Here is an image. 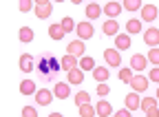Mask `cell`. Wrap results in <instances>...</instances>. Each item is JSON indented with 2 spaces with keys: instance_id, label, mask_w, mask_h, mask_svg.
Listing matches in <instances>:
<instances>
[{
  "instance_id": "cb8c5ba5",
  "label": "cell",
  "mask_w": 159,
  "mask_h": 117,
  "mask_svg": "<svg viewBox=\"0 0 159 117\" xmlns=\"http://www.w3.org/2000/svg\"><path fill=\"white\" fill-rule=\"evenodd\" d=\"M80 69H82V71H95L97 66H95V60H93V57H89V55H84V57H80Z\"/></svg>"
},
{
  "instance_id": "f1b7e54d",
  "label": "cell",
  "mask_w": 159,
  "mask_h": 117,
  "mask_svg": "<svg viewBox=\"0 0 159 117\" xmlns=\"http://www.w3.org/2000/svg\"><path fill=\"white\" fill-rule=\"evenodd\" d=\"M152 108H157V97H144V100H142V110L148 113Z\"/></svg>"
},
{
  "instance_id": "4dcf8cb0",
  "label": "cell",
  "mask_w": 159,
  "mask_h": 117,
  "mask_svg": "<svg viewBox=\"0 0 159 117\" xmlns=\"http://www.w3.org/2000/svg\"><path fill=\"white\" fill-rule=\"evenodd\" d=\"M60 25H62L64 33H73V29H77V25L73 22V18H71V16H66V18H64V20L60 22Z\"/></svg>"
},
{
  "instance_id": "8992f818",
  "label": "cell",
  "mask_w": 159,
  "mask_h": 117,
  "mask_svg": "<svg viewBox=\"0 0 159 117\" xmlns=\"http://www.w3.org/2000/svg\"><path fill=\"white\" fill-rule=\"evenodd\" d=\"M104 60H106V64L113 66V69L122 66V55H119L117 49H106V51H104Z\"/></svg>"
},
{
  "instance_id": "60d3db41",
  "label": "cell",
  "mask_w": 159,
  "mask_h": 117,
  "mask_svg": "<svg viewBox=\"0 0 159 117\" xmlns=\"http://www.w3.org/2000/svg\"><path fill=\"white\" fill-rule=\"evenodd\" d=\"M155 97H157V102H159V86H157V95H155Z\"/></svg>"
},
{
  "instance_id": "d4e9b609",
  "label": "cell",
  "mask_w": 159,
  "mask_h": 117,
  "mask_svg": "<svg viewBox=\"0 0 159 117\" xmlns=\"http://www.w3.org/2000/svg\"><path fill=\"white\" fill-rule=\"evenodd\" d=\"M20 93L22 95H35L38 91H35V82L33 80H25L22 84H20Z\"/></svg>"
},
{
  "instance_id": "5bb4252c",
  "label": "cell",
  "mask_w": 159,
  "mask_h": 117,
  "mask_svg": "<svg viewBox=\"0 0 159 117\" xmlns=\"http://www.w3.org/2000/svg\"><path fill=\"white\" fill-rule=\"evenodd\" d=\"M124 104H126V108L128 110H137V108H142V97H139V93H128L126 95V100H124Z\"/></svg>"
},
{
  "instance_id": "52a82bcc",
  "label": "cell",
  "mask_w": 159,
  "mask_h": 117,
  "mask_svg": "<svg viewBox=\"0 0 159 117\" xmlns=\"http://www.w3.org/2000/svg\"><path fill=\"white\" fill-rule=\"evenodd\" d=\"M53 91H49V88H38V93H35V102H38V106H49L51 102H53Z\"/></svg>"
},
{
  "instance_id": "277c9868",
  "label": "cell",
  "mask_w": 159,
  "mask_h": 117,
  "mask_svg": "<svg viewBox=\"0 0 159 117\" xmlns=\"http://www.w3.org/2000/svg\"><path fill=\"white\" fill-rule=\"evenodd\" d=\"M148 57L146 55H142V53H135L133 57H130V69L135 71V73H144V69H148Z\"/></svg>"
},
{
  "instance_id": "74e56055",
  "label": "cell",
  "mask_w": 159,
  "mask_h": 117,
  "mask_svg": "<svg viewBox=\"0 0 159 117\" xmlns=\"http://www.w3.org/2000/svg\"><path fill=\"white\" fill-rule=\"evenodd\" d=\"M113 117H133V110H128V108H122V110H117Z\"/></svg>"
},
{
  "instance_id": "e0dca14e",
  "label": "cell",
  "mask_w": 159,
  "mask_h": 117,
  "mask_svg": "<svg viewBox=\"0 0 159 117\" xmlns=\"http://www.w3.org/2000/svg\"><path fill=\"white\" fill-rule=\"evenodd\" d=\"M144 31V22L139 20V18H130L126 22V33L128 35H135V33H142Z\"/></svg>"
},
{
  "instance_id": "7a4b0ae2",
  "label": "cell",
  "mask_w": 159,
  "mask_h": 117,
  "mask_svg": "<svg viewBox=\"0 0 159 117\" xmlns=\"http://www.w3.org/2000/svg\"><path fill=\"white\" fill-rule=\"evenodd\" d=\"M75 33H77V40H91V38L95 35V29H93V25L89 22V20H84V22H77V29H75Z\"/></svg>"
},
{
  "instance_id": "e575fe53",
  "label": "cell",
  "mask_w": 159,
  "mask_h": 117,
  "mask_svg": "<svg viewBox=\"0 0 159 117\" xmlns=\"http://www.w3.org/2000/svg\"><path fill=\"white\" fill-rule=\"evenodd\" d=\"M148 80H150V82H155V84L159 86V66L150 69V73H148Z\"/></svg>"
},
{
  "instance_id": "ac0fdd59",
  "label": "cell",
  "mask_w": 159,
  "mask_h": 117,
  "mask_svg": "<svg viewBox=\"0 0 159 117\" xmlns=\"http://www.w3.org/2000/svg\"><path fill=\"white\" fill-rule=\"evenodd\" d=\"M102 13H104V7H99L97 2H89L86 5V18H89V22L91 20H97Z\"/></svg>"
},
{
  "instance_id": "1f68e13d",
  "label": "cell",
  "mask_w": 159,
  "mask_h": 117,
  "mask_svg": "<svg viewBox=\"0 0 159 117\" xmlns=\"http://www.w3.org/2000/svg\"><path fill=\"white\" fill-rule=\"evenodd\" d=\"M146 57H148V62H150L152 66H159V47H157V49H150Z\"/></svg>"
},
{
  "instance_id": "9c48e42d",
  "label": "cell",
  "mask_w": 159,
  "mask_h": 117,
  "mask_svg": "<svg viewBox=\"0 0 159 117\" xmlns=\"http://www.w3.org/2000/svg\"><path fill=\"white\" fill-rule=\"evenodd\" d=\"M144 42H146L150 49H157V47H159V29H155V27L146 29V31H144Z\"/></svg>"
},
{
  "instance_id": "836d02e7",
  "label": "cell",
  "mask_w": 159,
  "mask_h": 117,
  "mask_svg": "<svg viewBox=\"0 0 159 117\" xmlns=\"http://www.w3.org/2000/svg\"><path fill=\"white\" fill-rule=\"evenodd\" d=\"M22 117H38V108L35 106H25L22 108Z\"/></svg>"
},
{
  "instance_id": "4316f807",
  "label": "cell",
  "mask_w": 159,
  "mask_h": 117,
  "mask_svg": "<svg viewBox=\"0 0 159 117\" xmlns=\"http://www.w3.org/2000/svg\"><path fill=\"white\" fill-rule=\"evenodd\" d=\"M18 38H20V42H31L33 40V29L31 27H22L20 33H18Z\"/></svg>"
},
{
  "instance_id": "83f0119b",
  "label": "cell",
  "mask_w": 159,
  "mask_h": 117,
  "mask_svg": "<svg viewBox=\"0 0 159 117\" xmlns=\"http://www.w3.org/2000/svg\"><path fill=\"white\" fill-rule=\"evenodd\" d=\"M133 77H135V71L128 66V69H119V80L122 82H126V84H130L133 82Z\"/></svg>"
},
{
  "instance_id": "d6a6232c",
  "label": "cell",
  "mask_w": 159,
  "mask_h": 117,
  "mask_svg": "<svg viewBox=\"0 0 159 117\" xmlns=\"http://www.w3.org/2000/svg\"><path fill=\"white\" fill-rule=\"evenodd\" d=\"M124 7H126V11H137V9L144 7V2H142V0H126Z\"/></svg>"
},
{
  "instance_id": "8d00e7d4",
  "label": "cell",
  "mask_w": 159,
  "mask_h": 117,
  "mask_svg": "<svg viewBox=\"0 0 159 117\" xmlns=\"http://www.w3.org/2000/svg\"><path fill=\"white\" fill-rule=\"evenodd\" d=\"M108 91H111L108 82H106V84H97V95H99V97H104V95H108Z\"/></svg>"
},
{
  "instance_id": "4fadbf2b",
  "label": "cell",
  "mask_w": 159,
  "mask_h": 117,
  "mask_svg": "<svg viewBox=\"0 0 159 117\" xmlns=\"http://www.w3.org/2000/svg\"><path fill=\"white\" fill-rule=\"evenodd\" d=\"M66 53L75 55V57H84V42L82 40H73L66 44Z\"/></svg>"
},
{
  "instance_id": "8fae6325",
  "label": "cell",
  "mask_w": 159,
  "mask_h": 117,
  "mask_svg": "<svg viewBox=\"0 0 159 117\" xmlns=\"http://www.w3.org/2000/svg\"><path fill=\"white\" fill-rule=\"evenodd\" d=\"M122 2H115V0H111V2L104 5V13L108 16V20H115V18L119 16V11H122Z\"/></svg>"
},
{
  "instance_id": "f546056e",
  "label": "cell",
  "mask_w": 159,
  "mask_h": 117,
  "mask_svg": "<svg viewBox=\"0 0 159 117\" xmlns=\"http://www.w3.org/2000/svg\"><path fill=\"white\" fill-rule=\"evenodd\" d=\"M95 115H97L95 106H91V104H82V106H80V117H95Z\"/></svg>"
},
{
  "instance_id": "603a6c76",
  "label": "cell",
  "mask_w": 159,
  "mask_h": 117,
  "mask_svg": "<svg viewBox=\"0 0 159 117\" xmlns=\"http://www.w3.org/2000/svg\"><path fill=\"white\" fill-rule=\"evenodd\" d=\"M66 33H64V29H62V25H51L49 27V38L51 40H62Z\"/></svg>"
},
{
  "instance_id": "6da1fadb",
  "label": "cell",
  "mask_w": 159,
  "mask_h": 117,
  "mask_svg": "<svg viewBox=\"0 0 159 117\" xmlns=\"http://www.w3.org/2000/svg\"><path fill=\"white\" fill-rule=\"evenodd\" d=\"M35 71H38V77H40L42 84H51V82H55V77L62 71V62H60L53 53L44 51V53H40L38 60H35Z\"/></svg>"
},
{
  "instance_id": "5b68a950",
  "label": "cell",
  "mask_w": 159,
  "mask_h": 117,
  "mask_svg": "<svg viewBox=\"0 0 159 117\" xmlns=\"http://www.w3.org/2000/svg\"><path fill=\"white\" fill-rule=\"evenodd\" d=\"M148 84H150V80H148L144 73H135L133 82H130V86H133V91H135V93H146Z\"/></svg>"
},
{
  "instance_id": "d6986e66",
  "label": "cell",
  "mask_w": 159,
  "mask_h": 117,
  "mask_svg": "<svg viewBox=\"0 0 159 117\" xmlns=\"http://www.w3.org/2000/svg\"><path fill=\"white\" fill-rule=\"evenodd\" d=\"M60 62H62V71H66V73L73 71V69H80V60H77L75 55H69V53H66Z\"/></svg>"
},
{
  "instance_id": "44dd1931",
  "label": "cell",
  "mask_w": 159,
  "mask_h": 117,
  "mask_svg": "<svg viewBox=\"0 0 159 117\" xmlns=\"http://www.w3.org/2000/svg\"><path fill=\"white\" fill-rule=\"evenodd\" d=\"M115 49H117V51L130 49V35H128V33H119V35L115 38Z\"/></svg>"
},
{
  "instance_id": "d590c367",
  "label": "cell",
  "mask_w": 159,
  "mask_h": 117,
  "mask_svg": "<svg viewBox=\"0 0 159 117\" xmlns=\"http://www.w3.org/2000/svg\"><path fill=\"white\" fill-rule=\"evenodd\" d=\"M31 7H35V5L31 2V0H22V2H20V5H18V9H20V11H22V13H27V11H29Z\"/></svg>"
},
{
  "instance_id": "484cf974",
  "label": "cell",
  "mask_w": 159,
  "mask_h": 117,
  "mask_svg": "<svg viewBox=\"0 0 159 117\" xmlns=\"http://www.w3.org/2000/svg\"><path fill=\"white\" fill-rule=\"evenodd\" d=\"M73 102H75L77 106H82V104H91V95H89L86 91H80V93H75Z\"/></svg>"
},
{
  "instance_id": "f35d334b",
  "label": "cell",
  "mask_w": 159,
  "mask_h": 117,
  "mask_svg": "<svg viewBox=\"0 0 159 117\" xmlns=\"http://www.w3.org/2000/svg\"><path fill=\"white\" fill-rule=\"evenodd\" d=\"M146 117H159V108H152V110H148V113H146Z\"/></svg>"
},
{
  "instance_id": "9a60e30c",
  "label": "cell",
  "mask_w": 159,
  "mask_h": 117,
  "mask_svg": "<svg viewBox=\"0 0 159 117\" xmlns=\"http://www.w3.org/2000/svg\"><path fill=\"white\" fill-rule=\"evenodd\" d=\"M66 82L73 84V86H80V84L84 82V71H82V69H73V71H69V73H66Z\"/></svg>"
},
{
  "instance_id": "30bf717a",
  "label": "cell",
  "mask_w": 159,
  "mask_h": 117,
  "mask_svg": "<svg viewBox=\"0 0 159 117\" xmlns=\"http://www.w3.org/2000/svg\"><path fill=\"white\" fill-rule=\"evenodd\" d=\"M53 95L57 97V100H66V97L71 95V84H69V82H55Z\"/></svg>"
},
{
  "instance_id": "7402d4cb",
  "label": "cell",
  "mask_w": 159,
  "mask_h": 117,
  "mask_svg": "<svg viewBox=\"0 0 159 117\" xmlns=\"http://www.w3.org/2000/svg\"><path fill=\"white\" fill-rule=\"evenodd\" d=\"M102 31L106 33V35H119V25H117V20H106L104 25H102Z\"/></svg>"
},
{
  "instance_id": "ffe728a7",
  "label": "cell",
  "mask_w": 159,
  "mask_h": 117,
  "mask_svg": "<svg viewBox=\"0 0 159 117\" xmlns=\"http://www.w3.org/2000/svg\"><path fill=\"white\" fill-rule=\"evenodd\" d=\"M95 110H97L99 117H113V115H115V113H113V106H111L106 100H99V102L95 104Z\"/></svg>"
},
{
  "instance_id": "ba28073f",
  "label": "cell",
  "mask_w": 159,
  "mask_h": 117,
  "mask_svg": "<svg viewBox=\"0 0 159 117\" xmlns=\"http://www.w3.org/2000/svg\"><path fill=\"white\" fill-rule=\"evenodd\" d=\"M20 71H22V73L35 71V57L31 53H22V55H20Z\"/></svg>"
},
{
  "instance_id": "3957f363",
  "label": "cell",
  "mask_w": 159,
  "mask_h": 117,
  "mask_svg": "<svg viewBox=\"0 0 159 117\" xmlns=\"http://www.w3.org/2000/svg\"><path fill=\"white\" fill-rule=\"evenodd\" d=\"M33 9H35V16L40 18V20H47V18L51 16V11H53V5L49 2V0H38Z\"/></svg>"
},
{
  "instance_id": "ab89813d",
  "label": "cell",
  "mask_w": 159,
  "mask_h": 117,
  "mask_svg": "<svg viewBox=\"0 0 159 117\" xmlns=\"http://www.w3.org/2000/svg\"><path fill=\"white\" fill-rule=\"evenodd\" d=\"M49 117H64V115H62V113H51Z\"/></svg>"
},
{
  "instance_id": "2e32d148",
  "label": "cell",
  "mask_w": 159,
  "mask_h": 117,
  "mask_svg": "<svg viewBox=\"0 0 159 117\" xmlns=\"http://www.w3.org/2000/svg\"><path fill=\"white\" fill-rule=\"evenodd\" d=\"M157 16H159V11H157L155 5H144L142 7V22H152Z\"/></svg>"
},
{
  "instance_id": "7c38bea8",
  "label": "cell",
  "mask_w": 159,
  "mask_h": 117,
  "mask_svg": "<svg viewBox=\"0 0 159 117\" xmlns=\"http://www.w3.org/2000/svg\"><path fill=\"white\" fill-rule=\"evenodd\" d=\"M91 75H93V80H95L97 84H106L108 77H111V71H108V66H97Z\"/></svg>"
}]
</instances>
